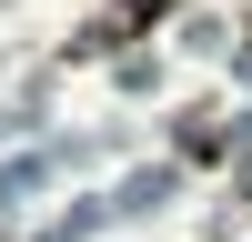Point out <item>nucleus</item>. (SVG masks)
I'll list each match as a JSON object with an SVG mask.
<instances>
[{"mask_svg": "<svg viewBox=\"0 0 252 242\" xmlns=\"http://www.w3.org/2000/svg\"><path fill=\"white\" fill-rule=\"evenodd\" d=\"M172 10H182V0H111V20H101L91 40H141V30H161Z\"/></svg>", "mask_w": 252, "mask_h": 242, "instance_id": "f257e3e1", "label": "nucleus"}]
</instances>
